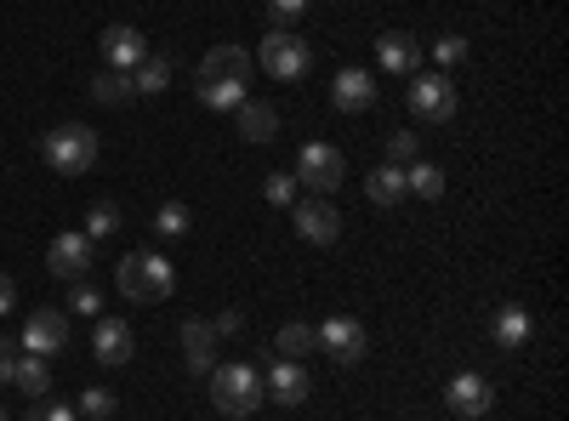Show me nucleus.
<instances>
[{
  "mask_svg": "<svg viewBox=\"0 0 569 421\" xmlns=\"http://www.w3.org/2000/svg\"><path fill=\"white\" fill-rule=\"evenodd\" d=\"M376 63H382V74H416V69H421V46H416V34L388 29L382 40H376Z\"/></svg>",
  "mask_w": 569,
  "mask_h": 421,
  "instance_id": "obj_16",
  "label": "nucleus"
},
{
  "mask_svg": "<svg viewBox=\"0 0 569 421\" xmlns=\"http://www.w3.org/2000/svg\"><path fill=\"white\" fill-rule=\"evenodd\" d=\"M302 12H308V0H268V29H297Z\"/></svg>",
  "mask_w": 569,
  "mask_h": 421,
  "instance_id": "obj_33",
  "label": "nucleus"
},
{
  "mask_svg": "<svg viewBox=\"0 0 569 421\" xmlns=\"http://www.w3.org/2000/svg\"><path fill=\"white\" fill-rule=\"evenodd\" d=\"M171 86V58H142L137 69H131V91H137V98H154V91H166Z\"/></svg>",
  "mask_w": 569,
  "mask_h": 421,
  "instance_id": "obj_25",
  "label": "nucleus"
},
{
  "mask_svg": "<svg viewBox=\"0 0 569 421\" xmlns=\"http://www.w3.org/2000/svg\"><path fill=\"white\" fill-rule=\"evenodd\" d=\"M233 114H240V137H246V143H273V137H279V109H273V103L246 98Z\"/></svg>",
  "mask_w": 569,
  "mask_h": 421,
  "instance_id": "obj_20",
  "label": "nucleus"
},
{
  "mask_svg": "<svg viewBox=\"0 0 569 421\" xmlns=\"http://www.w3.org/2000/svg\"><path fill=\"white\" fill-rule=\"evenodd\" d=\"M0 421H7V410H0Z\"/></svg>",
  "mask_w": 569,
  "mask_h": 421,
  "instance_id": "obj_39",
  "label": "nucleus"
},
{
  "mask_svg": "<svg viewBox=\"0 0 569 421\" xmlns=\"http://www.w3.org/2000/svg\"><path fill=\"white\" fill-rule=\"evenodd\" d=\"M114 228H120V206H114V200H98V206L86 211V240H91V245L109 240Z\"/></svg>",
  "mask_w": 569,
  "mask_h": 421,
  "instance_id": "obj_27",
  "label": "nucleus"
},
{
  "mask_svg": "<svg viewBox=\"0 0 569 421\" xmlns=\"http://www.w3.org/2000/svg\"><path fill=\"white\" fill-rule=\"evenodd\" d=\"M91 98H98V103H126V98H137V91H131V74H120V69L98 74V80H91Z\"/></svg>",
  "mask_w": 569,
  "mask_h": 421,
  "instance_id": "obj_28",
  "label": "nucleus"
},
{
  "mask_svg": "<svg viewBox=\"0 0 569 421\" xmlns=\"http://www.w3.org/2000/svg\"><path fill=\"white\" fill-rule=\"evenodd\" d=\"M262 200H268V206H284V211H291V206H297V177H284V171L262 177Z\"/></svg>",
  "mask_w": 569,
  "mask_h": 421,
  "instance_id": "obj_30",
  "label": "nucleus"
},
{
  "mask_svg": "<svg viewBox=\"0 0 569 421\" xmlns=\"http://www.w3.org/2000/svg\"><path fill=\"white\" fill-rule=\"evenodd\" d=\"M262 393L273 399V404H308V393H313V382H308V364H297V359H279L268 377H262Z\"/></svg>",
  "mask_w": 569,
  "mask_h": 421,
  "instance_id": "obj_14",
  "label": "nucleus"
},
{
  "mask_svg": "<svg viewBox=\"0 0 569 421\" xmlns=\"http://www.w3.org/2000/svg\"><path fill=\"white\" fill-rule=\"evenodd\" d=\"M40 154L58 177H86L91 166H98V131H91L86 120H63V126H52L40 137Z\"/></svg>",
  "mask_w": 569,
  "mask_h": 421,
  "instance_id": "obj_2",
  "label": "nucleus"
},
{
  "mask_svg": "<svg viewBox=\"0 0 569 421\" xmlns=\"http://www.w3.org/2000/svg\"><path fill=\"white\" fill-rule=\"evenodd\" d=\"M91 251H98V245H91L80 228H69V233H58V240H52V251H46V268H52L58 279H69V285H74V279H86V273H91Z\"/></svg>",
  "mask_w": 569,
  "mask_h": 421,
  "instance_id": "obj_10",
  "label": "nucleus"
},
{
  "mask_svg": "<svg viewBox=\"0 0 569 421\" xmlns=\"http://www.w3.org/2000/svg\"><path fill=\"white\" fill-rule=\"evenodd\" d=\"M211 331H217V337H240V331H246V313H233V308L217 313V319H211Z\"/></svg>",
  "mask_w": 569,
  "mask_h": 421,
  "instance_id": "obj_37",
  "label": "nucleus"
},
{
  "mask_svg": "<svg viewBox=\"0 0 569 421\" xmlns=\"http://www.w3.org/2000/svg\"><path fill=\"white\" fill-rule=\"evenodd\" d=\"M251 58H257L273 80H302V74L313 69V46H308L297 29H268Z\"/></svg>",
  "mask_w": 569,
  "mask_h": 421,
  "instance_id": "obj_4",
  "label": "nucleus"
},
{
  "mask_svg": "<svg viewBox=\"0 0 569 421\" xmlns=\"http://www.w3.org/2000/svg\"><path fill=\"white\" fill-rule=\"evenodd\" d=\"M114 285L126 302H166L177 291V268L160 251H126L114 268Z\"/></svg>",
  "mask_w": 569,
  "mask_h": 421,
  "instance_id": "obj_1",
  "label": "nucleus"
},
{
  "mask_svg": "<svg viewBox=\"0 0 569 421\" xmlns=\"http://www.w3.org/2000/svg\"><path fill=\"white\" fill-rule=\"evenodd\" d=\"M188 222H194V217H188V206H177V200H166V206L154 211V228L171 233V240H177V233H188Z\"/></svg>",
  "mask_w": 569,
  "mask_h": 421,
  "instance_id": "obj_34",
  "label": "nucleus"
},
{
  "mask_svg": "<svg viewBox=\"0 0 569 421\" xmlns=\"http://www.w3.org/2000/svg\"><path fill=\"white\" fill-rule=\"evenodd\" d=\"M251 69H257V58L246 52V46H217V52L200 58L194 80H240V86H251Z\"/></svg>",
  "mask_w": 569,
  "mask_h": 421,
  "instance_id": "obj_15",
  "label": "nucleus"
},
{
  "mask_svg": "<svg viewBox=\"0 0 569 421\" xmlns=\"http://www.w3.org/2000/svg\"><path fill=\"white\" fill-rule=\"evenodd\" d=\"M365 194H370V206H399L405 200V166H376L365 177Z\"/></svg>",
  "mask_w": 569,
  "mask_h": 421,
  "instance_id": "obj_22",
  "label": "nucleus"
},
{
  "mask_svg": "<svg viewBox=\"0 0 569 421\" xmlns=\"http://www.w3.org/2000/svg\"><path fill=\"white\" fill-rule=\"evenodd\" d=\"M273 348H279V359H297V364H302V359H308L319 342H313V331H308V324H284V331L273 337Z\"/></svg>",
  "mask_w": 569,
  "mask_h": 421,
  "instance_id": "obj_26",
  "label": "nucleus"
},
{
  "mask_svg": "<svg viewBox=\"0 0 569 421\" xmlns=\"http://www.w3.org/2000/svg\"><path fill=\"white\" fill-rule=\"evenodd\" d=\"M23 421H80V415H74V404H63V399H34Z\"/></svg>",
  "mask_w": 569,
  "mask_h": 421,
  "instance_id": "obj_36",
  "label": "nucleus"
},
{
  "mask_svg": "<svg viewBox=\"0 0 569 421\" xmlns=\"http://www.w3.org/2000/svg\"><path fill=\"white\" fill-rule=\"evenodd\" d=\"M114 410H120V399H114L109 388H86V393H80V415H91V421H109Z\"/></svg>",
  "mask_w": 569,
  "mask_h": 421,
  "instance_id": "obj_31",
  "label": "nucleus"
},
{
  "mask_svg": "<svg viewBox=\"0 0 569 421\" xmlns=\"http://www.w3.org/2000/svg\"><path fill=\"white\" fill-rule=\"evenodd\" d=\"M405 194H416V200H445V171L427 166V160H410V166H405Z\"/></svg>",
  "mask_w": 569,
  "mask_h": 421,
  "instance_id": "obj_24",
  "label": "nucleus"
},
{
  "mask_svg": "<svg viewBox=\"0 0 569 421\" xmlns=\"http://www.w3.org/2000/svg\"><path fill=\"white\" fill-rule=\"evenodd\" d=\"M467 52H472V46H467V34H439L433 40V63L450 74V69H461L467 63Z\"/></svg>",
  "mask_w": 569,
  "mask_h": 421,
  "instance_id": "obj_29",
  "label": "nucleus"
},
{
  "mask_svg": "<svg viewBox=\"0 0 569 421\" xmlns=\"http://www.w3.org/2000/svg\"><path fill=\"white\" fill-rule=\"evenodd\" d=\"M410 160H421L416 131H393V137H388V166H410Z\"/></svg>",
  "mask_w": 569,
  "mask_h": 421,
  "instance_id": "obj_35",
  "label": "nucleus"
},
{
  "mask_svg": "<svg viewBox=\"0 0 569 421\" xmlns=\"http://www.w3.org/2000/svg\"><path fill=\"white\" fill-rule=\"evenodd\" d=\"M91 353H98V364H126L137 353L126 319H98V337H91Z\"/></svg>",
  "mask_w": 569,
  "mask_h": 421,
  "instance_id": "obj_19",
  "label": "nucleus"
},
{
  "mask_svg": "<svg viewBox=\"0 0 569 421\" xmlns=\"http://www.w3.org/2000/svg\"><path fill=\"white\" fill-rule=\"evenodd\" d=\"M330 103H337V114H365L376 109V74L370 69H342L337 80H330Z\"/></svg>",
  "mask_w": 569,
  "mask_h": 421,
  "instance_id": "obj_13",
  "label": "nucleus"
},
{
  "mask_svg": "<svg viewBox=\"0 0 569 421\" xmlns=\"http://www.w3.org/2000/svg\"><path fill=\"white\" fill-rule=\"evenodd\" d=\"M98 52H103V63H109V69L131 74L142 58H149V40H142V29H131V23H109V29H103V40H98Z\"/></svg>",
  "mask_w": 569,
  "mask_h": 421,
  "instance_id": "obj_11",
  "label": "nucleus"
},
{
  "mask_svg": "<svg viewBox=\"0 0 569 421\" xmlns=\"http://www.w3.org/2000/svg\"><path fill=\"white\" fill-rule=\"evenodd\" d=\"M12 308H18V285H12V279H7V273H0V319H7Z\"/></svg>",
  "mask_w": 569,
  "mask_h": 421,
  "instance_id": "obj_38",
  "label": "nucleus"
},
{
  "mask_svg": "<svg viewBox=\"0 0 569 421\" xmlns=\"http://www.w3.org/2000/svg\"><path fill=\"white\" fill-rule=\"evenodd\" d=\"M182 353H188V370L211 377V364H217V331H211V319H188L182 324Z\"/></svg>",
  "mask_w": 569,
  "mask_h": 421,
  "instance_id": "obj_17",
  "label": "nucleus"
},
{
  "mask_svg": "<svg viewBox=\"0 0 569 421\" xmlns=\"http://www.w3.org/2000/svg\"><path fill=\"white\" fill-rule=\"evenodd\" d=\"M410 114L433 120V126L456 120V80L445 69H416L410 74Z\"/></svg>",
  "mask_w": 569,
  "mask_h": 421,
  "instance_id": "obj_5",
  "label": "nucleus"
},
{
  "mask_svg": "<svg viewBox=\"0 0 569 421\" xmlns=\"http://www.w3.org/2000/svg\"><path fill=\"white\" fill-rule=\"evenodd\" d=\"M291 222H297V233H302L308 245H337V240H342V211L330 206L325 194L297 200V206H291Z\"/></svg>",
  "mask_w": 569,
  "mask_h": 421,
  "instance_id": "obj_8",
  "label": "nucleus"
},
{
  "mask_svg": "<svg viewBox=\"0 0 569 421\" xmlns=\"http://www.w3.org/2000/svg\"><path fill=\"white\" fill-rule=\"evenodd\" d=\"M18 348H23V353H34V359L63 353V348H69V313H63V308H34V313L23 319Z\"/></svg>",
  "mask_w": 569,
  "mask_h": 421,
  "instance_id": "obj_7",
  "label": "nucleus"
},
{
  "mask_svg": "<svg viewBox=\"0 0 569 421\" xmlns=\"http://www.w3.org/2000/svg\"><path fill=\"white\" fill-rule=\"evenodd\" d=\"M297 182H308L313 194H330L348 182V154L337 143H302L297 154Z\"/></svg>",
  "mask_w": 569,
  "mask_h": 421,
  "instance_id": "obj_6",
  "label": "nucleus"
},
{
  "mask_svg": "<svg viewBox=\"0 0 569 421\" xmlns=\"http://www.w3.org/2000/svg\"><path fill=\"white\" fill-rule=\"evenodd\" d=\"M530 331H536V324H530V313L518 308V302L496 308V319H490V342H496V348H507V353L525 348V342H530Z\"/></svg>",
  "mask_w": 569,
  "mask_h": 421,
  "instance_id": "obj_18",
  "label": "nucleus"
},
{
  "mask_svg": "<svg viewBox=\"0 0 569 421\" xmlns=\"http://www.w3.org/2000/svg\"><path fill=\"white\" fill-rule=\"evenodd\" d=\"M194 98L206 109H217V114H233V109L251 98V86H240V80H194Z\"/></svg>",
  "mask_w": 569,
  "mask_h": 421,
  "instance_id": "obj_21",
  "label": "nucleus"
},
{
  "mask_svg": "<svg viewBox=\"0 0 569 421\" xmlns=\"http://www.w3.org/2000/svg\"><path fill=\"white\" fill-rule=\"evenodd\" d=\"M69 313H80V319H98V313H103V297L91 291L86 279H74V285H69Z\"/></svg>",
  "mask_w": 569,
  "mask_h": 421,
  "instance_id": "obj_32",
  "label": "nucleus"
},
{
  "mask_svg": "<svg viewBox=\"0 0 569 421\" xmlns=\"http://www.w3.org/2000/svg\"><path fill=\"white\" fill-rule=\"evenodd\" d=\"M12 388H23L29 399H46V393H52V370H46V359L18 353V364H12Z\"/></svg>",
  "mask_w": 569,
  "mask_h": 421,
  "instance_id": "obj_23",
  "label": "nucleus"
},
{
  "mask_svg": "<svg viewBox=\"0 0 569 421\" xmlns=\"http://www.w3.org/2000/svg\"><path fill=\"white\" fill-rule=\"evenodd\" d=\"M313 342L337 359V364H359V359H365V324L348 319V313H330L319 331H313Z\"/></svg>",
  "mask_w": 569,
  "mask_h": 421,
  "instance_id": "obj_9",
  "label": "nucleus"
},
{
  "mask_svg": "<svg viewBox=\"0 0 569 421\" xmlns=\"http://www.w3.org/2000/svg\"><path fill=\"white\" fill-rule=\"evenodd\" d=\"M445 404H450L461 421H479V415H490V404H496V388L479 377V370H461V377L445 388Z\"/></svg>",
  "mask_w": 569,
  "mask_h": 421,
  "instance_id": "obj_12",
  "label": "nucleus"
},
{
  "mask_svg": "<svg viewBox=\"0 0 569 421\" xmlns=\"http://www.w3.org/2000/svg\"><path fill=\"white\" fill-rule=\"evenodd\" d=\"M268 393H262V370L257 364H211V404L222 410V415H251L257 404H262Z\"/></svg>",
  "mask_w": 569,
  "mask_h": 421,
  "instance_id": "obj_3",
  "label": "nucleus"
}]
</instances>
